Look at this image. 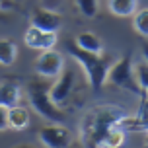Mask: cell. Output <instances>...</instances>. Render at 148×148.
I'll use <instances>...</instances> for the list:
<instances>
[{"label":"cell","mask_w":148,"mask_h":148,"mask_svg":"<svg viewBox=\"0 0 148 148\" xmlns=\"http://www.w3.org/2000/svg\"><path fill=\"white\" fill-rule=\"evenodd\" d=\"M107 8L113 16L133 18V14L138 10V0H107Z\"/></svg>","instance_id":"5bb4252c"},{"label":"cell","mask_w":148,"mask_h":148,"mask_svg":"<svg viewBox=\"0 0 148 148\" xmlns=\"http://www.w3.org/2000/svg\"><path fill=\"white\" fill-rule=\"evenodd\" d=\"M18 57V45L12 39H0V64L12 66Z\"/></svg>","instance_id":"9a60e30c"},{"label":"cell","mask_w":148,"mask_h":148,"mask_svg":"<svg viewBox=\"0 0 148 148\" xmlns=\"http://www.w3.org/2000/svg\"><path fill=\"white\" fill-rule=\"evenodd\" d=\"M66 49L70 53V57L82 66V70H84L86 78L90 82V86L94 90V94H97L99 90L103 88L105 78H107V70H109V66L113 64L115 59L111 55H105V53L84 51V49H80L78 45H74V43H68Z\"/></svg>","instance_id":"7a4b0ae2"},{"label":"cell","mask_w":148,"mask_h":148,"mask_svg":"<svg viewBox=\"0 0 148 148\" xmlns=\"http://www.w3.org/2000/svg\"><path fill=\"white\" fill-rule=\"evenodd\" d=\"M134 78H136V84L140 86V90L148 92V62H138L134 64Z\"/></svg>","instance_id":"d6986e66"},{"label":"cell","mask_w":148,"mask_h":148,"mask_svg":"<svg viewBox=\"0 0 148 148\" xmlns=\"http://www.w3.org/2000/svg\"><path fill=\"white\" fill-rule=\"evenodd\" d=\"M29 22L33 27H39L43 31H55L59 33L62 27V16L55 10H47V8H35L29 16Z\"/></svg>","instance_id":"9c48e42d"},{"label":"cell","mask_w":148,"mask_h":148,"mask_svg":"<svg viewBox=\"0 0 148 148\" xmlns=\"http://www.w3.org/2000/svg\"><path fill=\"white\" fill-rule=\"evenodd\" d=\"M74 45H78L80 49L90 53H103V43L94 31H80L74 37Z\"/></svg>","instance_id":"7c38bea8"},{"label":"cell","mask_w":148,"mask_h":148,"mask_svg":"<svg viewBox=\"0 0 148 148\" xmlns=\"http://www.w3.org/2000/svg\"><path fill=\"white\" fill-rule=\"evenodd\" d=\"M129 115V111L121 105L101 103L96 105L84 115L80 129V138L86 146H101L103 136L111 127L121 125V121Z\"/></svg>","instance_id":"6da1fadb"},{"label":"cell","mask_w":148,"mask_h":148,"mask_svg":"<svg viewBox=\"0 0 148 148\" xmlns=\"http://www.w3.org/2000/svg\"><path fill=\"white\" fill-rule=\"evenodd\" d=\"M10 4V0H0V8H4V6H8Z\"/></svg>","instance_id":"7402d4cb"},{"label":"cell","mask_w":148,"mask_h":148,"mask_svg":"<svg viewBox=\"0 0 148 148\" xmlns=\"http://www.w3.org/2000/svg\"><path fill=\"white\" fill-rule=\"evenodd\" d=\"M8 129V107L0 105V133Z\"/></svg>","instance_id":"ffe728a7"},{"label":"cell","mask_w":148,"mask_h":148,"mask_svg":"<svg viewBox=\"0 0 148 148\" xmlns=\"http://www.w3.org/2000/svg\"><path fill=\"white\" fill-rule=\"evenodd\" d=\"M140 105H138V111L136 115H127L123 121H121V127L125 131H138V133H148V92L142 90L140 94Z\"/></svg>","instance_id":"30bf717a"},{"label":"cell","mask_w":148,"mask_h":148,"mask_svg":"<svg viewBox=\"0 0 148 148\" xmlns=\"http://www.w3.org/2000/svg\"><path fill=\"white\" fill-rule=\"evenodd\" d=\"M14 2H18V0H14Z\"/></svg>","instance_id":"d4e9b609"},{"label":"cell","mask_w":148,"mask_h":148,"mask_svg":"<svg viewBox=\"0 0 148 148\" xmlns=\"http://www.w3.org/2000/svg\"><path fill=\"white\" fill-rule=\"evenodd\" d=\"M20 97H22V88H20L18 82H12V80L0 82V105H4V107L18 105Z\"/></svg>","instance_id":"8fae6325"},{"label":"cell","mask_w":148,"mask_h":148,"mask_svg":"<svg viewBox=\"0 0 148 148\" xmlns=\"http://www.w3.org/2000/svg\"><path fill=\"white\" fill-rule=\"evenodd\" d=\"M57 33L55 31H43L39 27H33L29 25L25 33H23V43L27 45L29 49H35V51H47V49H53L57 45Z\"/></svg>","instance_id":"ba28073f"},{"label":"cell","mask_w":148,"mask_h":148,"mask_svg":"<svg viewBox=\"0 0 148 148\" xmlns=\"http://www.w3.org/2000/svg\"><path fill=\"white\" fill-rule=\"evenodd\" d=\"M49 86L47 82H29L25 86V94L29 99V105L33 107L39 117L47 119L51 123H62L66 119V113L60 109L49 96Z\"/></svg>","instance_id":"3957f363"},{"label":"cell","mask_w":148,"mask_h":148,"mask_svg":"<svg viewBox=\"0 0 148 148\" xmlns=\"http://www.w3.org/2000/svg\"><path fill=\"white\" fill-rule=\"evenodd\" d=\"M39 142L49 148H66L72 144V133L60 123H49L39 129Z\"/></svg>","instance_id":"8992f818"},{"label":"cell","mask_w":148,"mask_h":148,"mask_svg":"<svg viewBox=\"0 0 148 148\" xmlns=\"http://www.w3.org/2000/svg\"><path fill=\"white\" fill-rule=\"evenodd\" d=\"M105 84H111L115 88H123L127 92H131V94H136V96L140 94L142 90L136 84V78H134V68H133L131 55H123L121 59L113 60V64L107 70Z\"/></svg>","instance_id":"277c9868"},{"label":"cell","mask_w":148,"mask_h":148,"mask_svg":"<svg viewBox=\"0 0 148 148\" xmlns=\"http://www.w3.org/2000/svg\"><path fill=\"white\" fill-rule=\"evenodd\" d=\"M74 84H76V74H74V70H64L62 68V72L49 86V96H51V99L59 107L64 105L70 99V96H72V92H74Z\"/></svg>","instance_id":"52a82bcc"},{"label":"cell","mask_w":148,"mask_h":148,"mask_svg":"<svg viewBox=\"0 0 148 148\" xmlns=\"http://www.w3.org/2000/svg\"><path fill=\"white\" fill-rule=\"evenodd\" d=\"M76 8L84 18H96L99 12L97 0H76Z\"/></svg>","instance_id":"ac0fdd59"},{"label":"cell","mask_w":148,"mask_h":148,"mask_svg":"<svg viewBox=\"0 0 148 148\" xmlns=\"http://www.w3.org/2000/svg\"><path fill=\"white\" fill-rule=\"evenodd\" d=\"M33 68L43 78H57L64 68V57L59 51H55V47L47 49V51H41V55L33 62Z\"/></svg>","instance_id":"5b68a950"},{"label":"cell","mask_w":148,"mask_h":148,"mask_svg":"<svg viewBox=\"0 0 148 148\" xmlns=\"http://www.w3.org/2000/svg\"><path fill=\"white\" fill-rule=\"evenodd\" d=\"M29 125V111L22 105H12L8 107V127L14 131H22Z\"/></svg>","instance_id":"4fadbf2b"},{"label":"cell","mask_w":148,"mask_h":148,"mask_svg":"<svg viewBox=\"0 0 148 148\" xmlns=\"http://www.w3.org/2000/svg\"><path fill=\"white\" fill-rule=\"evenodd\" d=\"M125 138H127V131L121 125H115V127H111L109 131H107V134L103 136L101 146L119 148V146H123V144H125Z\"/></svg>","instance_id":"2e32d148"},{"label":"cell","mask_w":148,"mask_h":148,"mask_svg":"<svg viewBox=\"0 0 148 148\" xmlns=\"http://www.w3.org/2000/svg\"><path fill=\"white\" fill-rule=\"evenodd\" d=\"M142 55H144V60L148 62V41H144V43H142Z\"/></svg>","instance_id":"44dd1931"},{"label":"cell","mask_w":148,"mask_h":148,"mask_svg":"<svg viewBox=\"0 0 148 148\" xmlns=\"http://www.w3.org/2000/svg\"><path fill=\"white\" fill-rule=\"evenodd\" d=\"M133 27L140 37H148V8H140L133 14Z\"/></svg>","instance_id":"e0dca14e"},{"label":"cell","mask_w":148,"mask_h":148,"mask_svg":"<svg viewBox=\"0 0 148 148\" xmlns=\"http://www.w3.org/2000/svg\"><path fill=\"white\" fill-rule=\"evenodd\" d=\"M144 144H146V146H148V133H146V140H144Z\"/></svg>","instance_id":"cb8c5ba5"},{"label":"cell","mask_w":148,"mask_h":148,"mask_svg":"<svg viewBox=\"0 0 148 148\" xmlns=\"http://www.w3.org/2000/svg\"><path fill=\"white\" fill-rule=\"evenodd\" d=\"M6 20H8V16H6V14H0V23L6 22Z\"/></svg>","instance_id":"603a6c76"}]
</instances>
